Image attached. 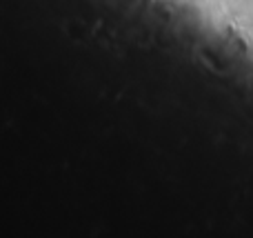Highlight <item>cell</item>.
<instances>
[]
</instances>
